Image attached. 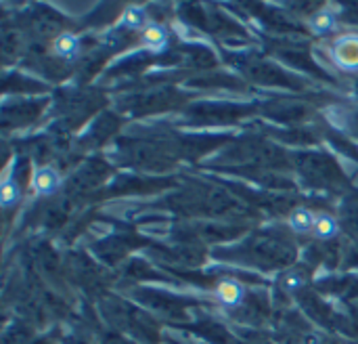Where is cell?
I'll list each match as a JSON object with an SVG mask.
<instances>
[{
	"instance_id": "4",
	"label": "cell",
	"mask_w": 358,
	"mask_h": 344,
	"mask_svg": "<svg viewBox=\"0 0 358 344\" xmlns=\"http://www.w3.org/2000/svg\"><path fill=\"white\" fill-rule=\"evenodd\" d=\"M141 40H143V46L151 53H164L168 42H170V34H168V27L157 23V21H151L143 32H141Z\"/></svg>"
},
{
	"instance_id": "5",
	"label": "cell",
	"mask_w": 358,
	"mask_h": 344,
	"mask_svg": "<svg viewBox=\"0 0 358 344\" xmlns=\"http://www.w3.org/2000/svg\"><path fill=\"white\" fill-rule=\"evenodd\" d=\"M216 298L224 307H239L245 298V288L241 282H237L233 277H224L216 286Z\"/></svg>"
},
{
	"instance_id": "9",
	"label": "cell",
	"mask_w": 358,
	"mask_h": 344,
	"mask_svg": "<svg viewBox=\"0 0 358 344\" xmlns=\"http://www.w3.org/2000/svg\"><path fill=\"white\" fill-rule=\"evenodd\" d=\"M340 233V225L336 221V216L327 214V212H319L317 214V223H315V231L313 235L317 240H334Z\"/></svg>"
},
{
	"instance_id": "1",
	"label": "cell",
	"mask_w": 358,
	"mask_h": 344,
	"mask_svg": "<svg viewBox=\"0 0 358 344\" xmlns=\"http://www.w3.org/2000/svg\"><path fill=\"white\" fill-rule=\"evenodd\" d=\"M327 53L338 69L346 74H358V34H340Z\"/></svg>"
},
{
	"instance_id": "8",
	"label": "cell",
	"mask_w": 358,
	"mask_h": 344,
	"mask_svg": "<svg viewBox=\"0 0 358 344\" xmlns=\"http://www.w3.org/2000/svg\"><path fill=\"white\" fill-rule=\"evenodd\" d=\"M315 223H317V212H313L310 208H296L292 210V214L287 216V225L294 233L298 235H308L315 231Z\"/></svg>"
},
{
	"instance_id": "7",
	"label": "cell",
	"mask_w": 358,
	"mask_h": 344,
	"mask_svg": "<svg viewBox=\"0 0 358 344\" xmlns=\"http://www.w3.org/2000/svg\"><path fill=\"white\" fill-rule=\"evenodd\" d=\"M149 23H151L149 13L141 4H130L120 15V25L126 27V29H130V32H143Z\"/></svg>"
},
{
	"instance_id": "6",
	"label": "cell",
	"mask_w": 358,
	"mask_h": 344,
	"mask_svg": "<svg viewBox=\"0 0 358 344\" xmlns=\"http://www.w3.org/2000/svg\"><path fill=\"white\" fill-rule=\"evenodd\" d=\"M308 27L317 36H327V34L336 32L338 29V15H336V11H331L329 6H323V8L315 11L308 17Z\"/></svg>"
},
{
	"instance_id": "3",
	"label": "cell",
	"mask_w": 358,
	"mask_h": 344,
	"mask_svg": "<svg viewBox=\"0 0 358 344\" xmlns=\"http://www.w3.org/2000/svg\"><path fill=\"white\" fill-rule=\"evenodd\" d=\"M52 53L63 61H73L82 53V38L73 32H61L52 40Z\"/></svg>"
},
{
	"instance_id": "11",
	"label": "cell",
	"mask_w": 358,
	"mask_h": 344,
	"mask_svg": "<svg viewBox=\"0 0 358 344\" xmlns=\"http://www.w3.org/2000/svg\"><path fill=\"white\" fill-rule=\"evenodd\" d=\"M302 284H304V275L300 271H287L281 280V288L285 292H296L298 288H302Z\"/></svg>"
},
{
	"instance_id": "2",
	"label": "cell",
	"mask_w": 358,
	"mask_h": 344,
	"mask_svg": "<svg viewBox=\"0 0 358 344\" xmlns=\"http://www.w3.org/2000/svg\"><path fill=\"white\" fill-rule=\"evenodd\" d=\"M29 187L40 198H50L63 187V177L55 166H38L31 172Z\"/></svg>"
},
{
	"instance_id": "10",
	"label": "cell",
	"mask_w": 358,
	"mask_h": 344,
	"mask_svg": "<svg viewBox=\"0 0 358 344\" xmlns=\"http://www.w3.org/2000/svg\"><path fill=\"white\" fill-rule=\"evenodd\" d=\"M19 198H21V189H19L17 181L10 179V177H6L2 181V185H0V202H2V208L15 206L19 202Z\"/></svg>"
}]
</instances>
